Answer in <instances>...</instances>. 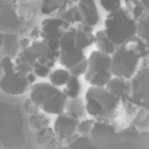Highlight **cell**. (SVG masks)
Returning a JSON list of instances; mask_svg holds the SVG:
<instances>
[{
    "label": "cell",
    "mask_w": 149,
    "mask_h": 149,
    "mask_svg": "<svg viewBox=\"0 0 149 149\" xmlns=\"http://www.w3.org/2000/svg\"><path fill=\"white\" fill-rule=\"evenodd\" d=\"M149 55V43L136 36L129 39L111 56L113 76L130 80Z\"/></svg>",
    "instance_id": "1"
},
{
    "label": "cell",
    "mask_w": 149,
    "mask_h": 149,
    "mask_svg": "<svg viewBox=\"0 0 149 149\" xmlns=\"http://www.w3.org/2000/svg\"><path fill=\"white\" fill-rule=\"evenodd\" d=\"M121 104V100L110 94L105 87L90 86L85 94L86 112L98 121H114Z\"/></svg>",
    "instance_id": "2"
},
{
    "label": "cell",
    "mask_w": 149,
    "mask_h": 149,
    "mask_svg": "<svg viewBox=\"0 0 149 149\" xmlns=\"http://www.w3.org/2000/svg\"><path fill=\"white\" fill-rule=\"evenodd\" d=\"M149 59L142 60L137 71L130 80L127 94L121 98V104L127 114H135L149 108Z\"/></svg>",
    "instance_id": "3"
},
{
    "label": "cell",
    "mask_w": 149,
    "mask_h": 149,
    "mask_svg": "<svg viewBox=\"0 0 149 149\" xmlns=\"http://www.w3.org/2000/svg\"><path fill=\"white\" fill-rule=\"evenodd\" d=\"M29 96L30 100L45 113L57 116L65 111L68 98L63 91L50 82L34 84Z\"/></svg>",
    "instance_id": "4"
},
{
    "label": "cell",
    "mask_w": 149,
    "mask_h": 149,
    "mask_svg": "<svg viewBox=\"0 0 149 149\" xmlns=\"http://www.w3.org/2000/svg\"><path fill=\"white\" fill-rule=\"evenodd\" d=\"M136 25L137 22L124 6L107 15L104 29L109 39L118 47L136 35Z\"/></svg>",
    "instance_id": "5"
},
{
    "label": "cell",
    "mask_w": 149,
    "mask_h": 149,
    "mask_svg": "<svg viewBox=\"0 0 149 149\" xmlns=\"http://www.w3.org/2000/svg\"><path fill=\"white\" fill-rule=\"evenodd\" d=\"M1 66L3 71L0 77L1 91L9 95L19 96L24 95L30 89L32 85L28 80V75L16 69L11 56H7L2 58Z\"/></svg>",
    "instance_id": "6"
},
{
    "label": "cell",
    "mask_w": 149,
    "mask_h": 149,
    "mask_svg": "<svg viewBox=\"0 0 149 149\" xmlns=\"http://www.w3.org/2000/svg\"><path fill=\"white\" fill-rule=\"evenodd\" d=\"M88 60V68L84 75L85 81L91 86L105 87L113 77L111 56L95 50Z\"/></svg>",
    "instance_id": "7"
},
{
    "label": "cell",
    "mask_w": 149,
    "mask_h": 149,
    "mask_svg": "<svg viewBox=\"0 0 149 149\" xmlns=\"http://www.w3.org/2000/svg\"><path fill=\"white\" fill-rule=\"evenodd\" d=\"M74 36V28L71 26L59 40L60 56L58 61L66 69H69L86 58L84 50L76 47Z\"/></svg>",
    "instance_id": "8"
},
{
    "label": "cell",
    "mask_w": 149,
    "mask_h": 149,
    "mask_svg": "<svg viewBox=\"0 0 149 149\" xmlns=\"http://www.w3.org/2000/svg\"><path fill=\"white\" fill-rule=\"evenodd\" d=\"M81 119L74 113L65 111L57 115L54 122L53 130L60 142H68L77 133Z\"/></svg>",
    "instance_id": "9"
},
{
    "label": "cell",
    "mask_w": 149,
    "mask_h": 149,
    "mask_svg": "<svg viewBox=\"0 0 149 149\" xmlns=\"http://www.w3.org/2000/svg\"><path fill=\"white\" fill-rule=\"evenodd\" d=\"M70 27L68 22L60 17H50L42 22L40 37L43 40H60Z\"/></svg>",
    "instance_id": "10"
},
{
    "label": "cell",
    "mask_w": 149,
    "mask_h": 149,
    "mask_svg": "<svg viewBox=\"0 0 149 149\" xmlns=\"http://www.w3.org/2000/svg\"><path fill=\"white\" fill-rule=\"evenodd\" d=\"M77 5L81 16V23L92 27L98 24L100 16L95 1H77Z\"/></svg>",
    "instance_id": "11"
},
{
    "label": "cell",
    "mask_w": 149,
    "mask_h": 149,
    "mask_svg": "<svg viewBox=\"0 0 149 149\" xmlns=\"http://www.w3.org/2000/svg\"><path fill=\"white\" fill-rule=\"evenodd\" d=\"M74 28L75 44L77 48L84 50L95 43L94 27L78 23L75 25Z\"/></svg>",
    "instance_id": "12"
},
{
    "label": "cell",
    "mask_w": 149,
    "mask_h": 149,
    "mask_svg": "<svg viewBox=\"0 0 149 149\" xmlns=\"http://www.w3.org/2000/svg\"><path fill=\"white\" fill-rule=\"evenodd\" d=\"M130 80L113 76L105 86L107 90L111 95L121 100L129 91Z\"/></svg>",
    "instance_id": "13"
},
{
    "label": "cell",
    "mask_w": 149,
    "mask_h": 149,
    "mask_svg": "<svg viewBox=\"0 0 149 149\" xmlns=\"http://www.w3.org/2000/svg\"><path fill=\"white\" fill-rule=\"evenodd\" d=\"M125 7L136 21L146 14L149 13V1L125 0Z\"/></svg>",
    "instance_id": "14"
},
{
    "label": "cell",
    "mask_w": 149,
    "mask_h": 149,
    "mask_svg": "<svg viewBox=\"0 0 149 149\" xmlns=\"http://www.w3.org/2000/svg\"><path fill=\"white\" fill-rule=\"evenodd\" d=\"M68 6V1H44L42 2L40 12L50 17H59Z\"/></svg>",
    "instance_id": "15"
},
{
    "label": "cell",
    "mask_w": 149,
    "mask_h": 149,
    "mask_svg": "<svg viewBox=\"0 0 149 149\" xmlns=\"http://www.w3.org/2000/svg\"><path fill=\"white\" fill-rule=\"evenodd\" d=\"M95 44L97 51L111 56L117 47L109 39L104 29L99 30L95 34Z\"/></svg>",
    "instance_id": "16"
},
{
    "label": "cell",
    "mask_w": 149,
    "mask_h": 149,
    "mask_svg": "<svg viewBox=\"0 0 149 149\" xmlns=\"http://www.w3.org/2000/svg\"><path fill=\"white\" fill-rule=\"evenodd\" d=\"M77 1H68V6L59 17L68 22L70 26L81 23V18L77 7Z\"/></svg>",
    "instance_id": "17"
},
{
    "label": "cell",
    "mask_w": 149,
    "mask_h": 149,
    "mask_svg": "<svg viewBox=\"0 0 149 149\" xmlns=\"http://www.w3.org/2000/svg\"><path fill=\"white\" fill-rule=\"evenodd\" d=\"M63 91L68 99H75L80 96L81 91V84L79 77L71 75Z\"/></svg>",
    "instance_id": "18"
},
{
    "label": "cell",
    "mask_w": 149,
    "mask_h": 149,
    "mask_svg": "<svg viewBox=\"0 0 149 149\" xmlns=\"http://www.w3.org/2000/svg\"><path fill=\"white\" fill-rule=\"evenodd\" d=\"M65 111L71 112L76 115L81 119L86 116L85 102L81 97L75 99H68L66 103Z\"/></svg>",
    "instance_id": "19"
},
{
    "label": "cell",
    "mask_w": 149,
    "mask_h": 149,
    "mask_svg": "<svg viewBox=\"0 0 149 149\" xmlns=\"http://www.w3.org/2000/svg\"><path fill=\"white\" fill-rule=\"evenodd\" d=\"M70 73L66 69H59L51 72L49 75V82L56 87L65 86L70 77Z\"/></svg>",
    "instance_id": "20"
},
{
    "label": "cell",
    "mask_w": 149,
    "mask_h": 149,
    "mask_svg": "<svg viewBox=\"0 0 149 149\" xmlns=\"http://www.w3.org/2000/svg\"><path fill=\"white\" fill-rule=\"evenodd\" d=\"M136 22V36L149 43V13L145 15Z\"/></svg>",
    "instance_id": "21"
},
{
    "label": "cell",
    "mask_w": 149,
    "mask_h": 149,
    "mask_svg": "<svg viewBox=\"0 0 149 149\" xmlns=\"http://www.w3.org/2000/svg\"><path fill=\"white\" fill-rule=\"evenodd\" d=\"M88 65V60L86 58L68 70L71 75L79 77L85 74L87 71Z\"/></svg>",
    "instance_id": "22"
},
{
    "label": "cell",
    "mask_w": 149,
    "mask_h": 149,
    "mask_svg": "<svg viewBox=\"0 0 149 149\" xmlns=\"http://www.w3.org/2000/svg\"><path fill=\"white\" fill-rule=\"evenodd\" d=\"M99 2L103 9L109 14L116 12L122 7V1L120 0H101Z\"/></svg>",
    "instance_id": "23"
},
{
    "label": "cell",
    "mask_w": 149,
    "mask_h": 149,
    "mask_svg": "<svg viewBox=\"0 0 149 149\" xmlns=\"http://www.w3.org/2000/svg\"><path fill=\"white\" fill-rule=\"evenodd\" d=\"M1 60H2V58H1V55L0 54V71H1V72H2V73H3V71H2L1 66Z\"/></svg>",
    "instance_id": "24"
}]
</instances>
